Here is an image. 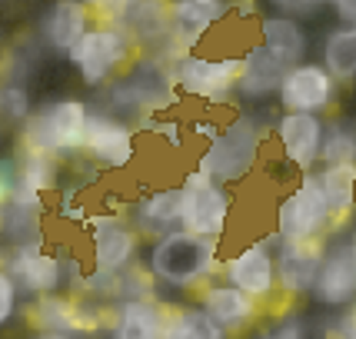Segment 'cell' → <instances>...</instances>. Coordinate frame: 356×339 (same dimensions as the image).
<instances>
[{"label":"cell","mask_w":356,"mask_h":339,"mask_svg":"<svg viewBox=\"0 0 356 339\" xmlns=\"http://www.w3.org/2000/svg\"><path fill=\"white\" fill-rule=\"evenodd\" d=\"M180 193H184V230L220 243L227 236V230H230V216H233L230 186L217 183L210 173L193 167L184 173Z\"/></svg>","instance_id":"cell-6"},{"label":"cell","mask_w":356,"mask_h":339,"mask_svg":"<svg viewBox=\"0 0 356 339\" xmlns=\"http://www.w3.org/2000/svg\"><path fill=\"white\" fill-rule=\"evenodd\" d=\"M257 31H260V44H264L286 70L307 63L310 37H307V27H303L300 20L283 17V14H266L257 20Z\"/></svg>","instance_id":"cell-23"},{"label":"cell","mask_w":356,"mask_h":339,"mask_svg":"<svg viewBox=\"0 0 356 339\" xmlns=\"http://www.w3.org/2000/svg\"><path fill=\"white\" fill-rule=\"evenodd\" d=\"M173 87H177V77L173 70H167L160 60H134L120 77L107 87V104L117 113H154V110H163L170 104Z\"/></svg>","instance_id":"cell-8"},{"label":"cell","mask_w":356,"mask_h":339,"mask_svg":"<svg viewBox=\"0 0 356 339\" xmlns=\"http://www.w3.org/2000/svg\"><path fill=\"white\" fill-rule=\"evenodd\" d=\"M140 236L134 223L124 216H97L90 230V256H93V276L117 279L134 270V260L140 253Z\"/></svg>","instance_id":"cell-10"},{"label":"cell","mask_w":356,"mask_h":339,"mask_svg":"<svg viewBox=\"0 0 356 339\" xmlns=\"http://www.w3.org/2000/svg\"><path fill=\"white\" fill-rule=\"evenodd\" d=\"M286 74H290V70L257 40V44H250L247 53H243V74H240L236 93H240L243 100H266V97H273V93L280 97V87H283Z\"/></svg>","instance_id":"cell-24"},{"label":"cell","mask_w":356,"mask_h":339,"mask_svg":"<svg viewBox=\"0 0 356 339\" xmlns=\"http://www.w3.org/2000/svg\"><path fill=\"white\" fill-rule=\"evenodd\" d=\"M130 223L140 236H167V233L184 230V193L180 186H156L143 193L130 206Z\"/></svg>","instance_id":"cell-19"},{"label":"cell","mask_w":356,"mask_h":339,"mask_svg":"<svg viewBox=\"0 0 356 339\" xmlns=\"http://www.w3.org/2000/svg\"><path fill=\"white\" fill-rule=\"evenodd\" d=\"M340 97V83L323 63L307 60L303 67H293L283 87H280V107L283 113H307V117H320L326 110L337 107Z\"/></svg>","instance_id":"cell-11"},{"label":"cell","mask_w":356,"mask_h":339,"mask_svg":"<svg viewBox=\"0 0 356 339\" xmlns=\"http://www.w3.org/2000/svg\"><path fill=\"white\" fill-rule=\"evenodd\" d=\"M337 83H356V27H337L323 40V60Z\"/></svg>","instance_id":"cell-29"},{"label":"cell","mask_w":356,"mask_h":339,"mask_svg":"<svg viewBox=\"0 0 356 339\" xmlns=\"http://www.w3.org/2000/svg\"><path fill=\"white\" fill-rule=\"evenodd\" d=\"M117 27L134 44L170 40V7H163V3H127V14H117Z\"/></svg>","instance_id":"cell-27"},{"label":"cell","mask_w":356,"mask_h":339,"mask_svg":"<svg viewBox=\"0 0 356 339\" xmlns=\"http://www.w3.org/2000/svg\"><path fill=\"white\" fill-rule=\"evenodd\" d=\"M230 286L243 290L250 299H257L260 306L273 303L280 296L277 283V249L270 247L266 240H253L243 243L240 249H233L230 256L223 260V273Z\"/></svg>","instance_id":"cell-9"},{"label":"cell","mask_w":356,"mask_h":339,"mask_svg":"<svg viewBox=\"0 0 356 339\" xmlns=\"http://www.w3.org/2000/svg\"><path fill=\"white\" fill-rule=\"evenodd\" d=\"M107 339H167V306L160 299L117 303L110 313Z\"/></svg>","instance_id":"cell-22"},{"label":"cell","mask_w":356,"mask_h":339,"mask_svg":"<svg viewBox=\"0 0 356 339\" xmlns=\"http://www.w3.org/2000/svg\"><path fill=\"white\" fill-rule=\"evenodd\" d=\"M230 3L217 0H177L170 3V40L180 47V57L193 53V47H200L210 31L227 17Z\"/></svg>","instance_id":"cell-20"},{"label":"cell","mask_w":356,"mask_h":339,"mask_svg":"<svg viewBox=\"0 0 356 339\" xmlns=\"http://www.w3.org/2000/svg\"><path fill=\"white\" fill-rule=\"evenodd\" d=\"M17 296H20V286L10 273H0V326L7 329V323L17 316Z\"/></svg>","instance_id":"cell-33"},{"label":"cell","mask_w":356,"mask_h":339,"mask_svg":"<svg viewBox=\"0 0 356 339\" xmlns=\"http://www.w3.org/2000/svg\"><path fill=\"white\" fill-rule=\"evenodd\" d=\"M273 247H277L280 296L290 306L303 296H313V286L326 260V243H273Z\"/></svg>","instance_id":"cell-15"},{"label":"cell","mask_w":356,"mask_h":339,"mask_svg":"<svg viewBox=\"0 0 356 339\" xmlns=\"http://www.w3.org/2000/svg\"><path fill=\"white\" fill-rule=\"evenodd\" d=\"M0 110H3V117L7 120H14V124H27L33 113H31V93L24 90V87H17V83H7L3 93H0Z\"/></svg>","instance_id":"cell-32"},{"label":"cell","mask_w":356,"mask_h":339,"mask_svg":"<svg viewBox=\"0 0 356 339\" xmlns=\"http://www.w3.org/2000/svg\"><path fill=\"white\" fill-rule=\"evenodd\" d=\"M316 306L326 309H350L356 306V249L353 243H333L326 249L320 279L310 296Z\"/></svg>","instance_id":"cell-18"},{"label":"cell","mask_w":356,"mask_h":339,"mask_svg":"<svg viewBox=\"0 0 356 339\" xmlns=\"http://www.w3.org/2000/svg\"><path fill=\"white\" fill-rule=\"evenodd\" d=\"M147 270L156 283L170 290H203L207 283H213L217 273H223L220 243L186 230L167 233L147 249Z\"/></svg>","instance_id":"cell-1"},{"label":"cell","mask_w":356,"mask_h":339,"mask_svg":"<svg viewBox=\"0 0 356 339\" xmlns=\"http://www.w3.org/2000/svg\"><path fill=\"white\" fill-rule=\"evenodd\" d=\"M323 339H356V306L343 309L330 326H323Z\"/></svg>","instance_id":"cell-34"},{"label":"cell","mask_w":356,"mask_h":339,"mask_svg":"<svg viewBox=\"0 0 356 339\" xmlns=\"http://www.w3.org/2000/svg\"><path fill=\"white\" fill-rule=\"evenodd\" d=\"M240 74H243V53H184L177 57L173 77H177V90L207 104V107H220L227 104L236 87H240Z\"/></svg>","instance_id":"cell-4"},{"label":"cell","mask_w":356,"mask_h":339,"mask_svg":"<svg viewBox=\"0 0 356 339\" xmlns=\"http://www.w3.org/2000/svg\"><path fill=\"white\" fill-rule=\"evenodd\" d=\"M197 303L207 309V316H210L227 336L257 329V326H260V316H264V306H260L257 299H250L243 290L230 286L227 279L207 283L200 290V296H197Z\"/></svg>","instance_id":"cell-16"},{"label":"cell","mask_w":356,"mask_h":339,"mask_svg":"<svg viewBox=\"0 0 356 339\" xmlns=\"http://www.w3.org/2000/svg\"><path fill=\"white\" fill-rule=\"evenodd\" d=\"M40 213L44 200H3V236L10 249L14 247H44V230H40Z\"/></svg>","instance_id":"cell-26"},{"label":"cell","mask_w":356,"mask_h":339,"mask_svg":"<svg viewBox=\"0 0 356 339\" xmlns=\"http://www.w3.org/2000/svg\"><path fill=\"white\" fill-rule=\"evenodd\" d=\"M24 339H74V336H63V333H31Z\"/></svg>","instance_id":"cell-37"},{"label":"cell","mask_w":356,"mask_h":339,"mask_svg":"<svg viewBox=\"0 0 356 339\" xmlns=\"http://www.w3.org/2000/svg\"><path fill=\"white\" fill-rule=\"evenodd\" d=\"M83 156H90L100 170H127L137 156V133L110 110H90Z\"/></svg>","instance_id":"cell-14"},{"label":"cell","mask_w":356,"mask_h":339,"mask_svg":"<svg viewBox=\"0 0 356 339\" xmlns=\"http://www.w3.org/2000/svg\"><path fill=\"white\" fill-rule=\"evenodd\" d=\"M93 24V14L90 7H83L77 0H60V3H50L40 20H37V33H40V40H44L50 50H57V53H67L70 57V50L87 37Z\"/></svg>","instance_id":"cell-21"},{"label":"cell","mask_w":356,"mask_h":339,"mask_svg":"<svg viewBox=\"0 0 356 339\" xmlns=\"http://www.w3.org/2000/svg\"><path fill=\"white\" fill-rule=\"evenodd\" d=\"M333 10L340 17V27H356V0H340L333 3Z\"/></svg>","instance_id":"cell-36"},{"label":"cell","mask_w":356,"mask_h":339,"mask_svg":"<svg viewBox=\"0 0 356 339\" xmlns=\"http://www.w3.org/2000/svg\"><path fill=\"white\" fill-rule=\"evenodd\" d=\"M277 10H290L293 20H310V17H316V10H323V3H290V0H280Z\"/></svg>","instance_id":"cell-35"},{"label":"cell","mask_w":356,"mask_h":339,"mask_svg":"<svg viewBox=\"0 0 356 339\" xmlns=\"http://www.w3.org/2000/svg\"><path fill=\"white\" fill-rule=\"evenodd\" d=\"M310 176L337 223H343V220H350L356 213V167H326V163H320Z\"/></svg>","instance_id":"cell-25"},{"label":"cell","mask_w":356,"mask_h":339,"mask_svg":"<svg viewBox=\"0 0 356 339\" xmlns=\"http://www.w3.org/2000/svg\"><path fill=\"white\" fill-rule=\"evenodd\" d=\"M330 223H337L326 200L320 197V190L313 183V176H300L277 203V216L273 226L277 236L266 240L273 243H323V233L330 230Z\"/></svg>","instance_id":"cell-5"},{"label":"cell","mask_w":356,"mask_h":339,"mask_svg":"<svg viewBox=\"0 0 356 339\" xmlns=\"http://www.w3.org/2000/svg\"><path fill=\"white\" fill-rule=\"evenodd\" d=\"M250 339H307V320L296 306H286L283 313L266 316Z\"/></svg>","instance_id":"cell-31"},{"label":"cell","mask_w":356,"mask_h":339,"mask_svg":"<svg viewBox=\"0 0 356 339\" xmlns=\"http://www.w3.org/2000/svg\"><path fill=\"white\" fill-rule=\"evenodd\" d=\"M323 163L326 167H356V124L350 117H337L326 124Z\"/></svg>","instance_id":"cell-30"},{"label":"cell","mask_w":356,"mask_h":339,"mask_svg":"<svg viewBox=\"0 0 356 339\" xmlns=\"http://www.w3.org/2000/svg\"><path fill=\"white\" fill-rule=\"evenodd\" d=\"M273 140L280 147V156L286 167L307 176L323 163V140L326 120L323 117H307V113H283L273 124Z\"/></svg>","instance_id":"cell-12"},{"label":"cell","mask_w":356,"mask_h":339,"mask_svg":"<svg viewBox=\"0 0 356 339\" xmlns=\"http://www.w3.org/2000/svg\"><path fill=\"white\" fill-rule=\"evenodd\" d=\"M70 63L87 87H110V80H117L134 63V40L117 24L97 20L87 37L70 50Z\"/></svg>","instance_id":"cell-7"},{"label":"cell","mask_w":356,"mask_h":339,"mask_svg":"<svg viewBox=\"0 0 356 339\" xmlns=\"http://www.w3.org/2000/svg\"><path fill=\"white\" fill-rule=\"evenodd\" d=\"M260 160H264V137H260L257 120L250 113H233L220 126L217 137L207 143L197 167L203 173H210L217 183L236 186L260 167Z\"/></svg>","instance_id":"cell-3"},{"label":"cell","mask_w":356,"mask_h":339,"mask_svg":"<svg viewBox=\"0 0 356 339\" xmlns=\"http://www.w3.org/2000/svg\"><path fill=\"white\" fill-rule=\"evenodd\" d=\"M3 273H10L27 296H54L63 286V263L44 247H14L3 256Z\"/></svg>","instance_id":"cell-17"},{"label":"cell","mask_w":356,"mask_h":339,"mask_svg":"<svg viewBox=\"0 0 356 339\" xmlns=\"http://www.w3.org/2000/svg\"><path fill=\"white\" fill-rule=\"evenodd\" d=\"M350 243H353V249H356V230H353V236H350Z\"/></svg>","instance_id":"cell-38"},{"label":"cell","mask_w":356,"mask_h":339,"mask_svg":"<svg viewBox=\"0 0 356 339\" xmlns=\"http://www.w3.org/2000/svg\"><path fill=\"white\" fill-rule=\"evenodd\" d=\"M87 120H90V107L83 100H74V97L50 100L40 110H33L31 120L17 130L20 156L70 160V156L83 154Z\"/></svg>","instance_id":"cell-2"},{"label":"cell","mask_w":356,"mask_h":339,"mask_svg":"<svg viewBox=\"0 0 356 339\" xmlns=\"http://www.w3.org/2000/svg\"><path fill=\"white\" fill-rule=\"evenodd\" d=\"M31 323L37 326V333H63V336H87L110 326V320L104 316V309L97 303L77 299L67 293L40 296L31 309Z\"/></svg>","instance_id":"cell-13"},{"label":"cell","mask_w":356,"mask_h":339,"mask_svg":"<svg viewBox=\"0 0 356 339\" xmlns=\"http://www.w3.org/2000/svg\"><path fill=\"white\" fill-rule=\"evenodd\" d=\"M167 339H230L200 303L167 306Z\"/></svg>","instance_id":"cell-28"}]
</instances>
